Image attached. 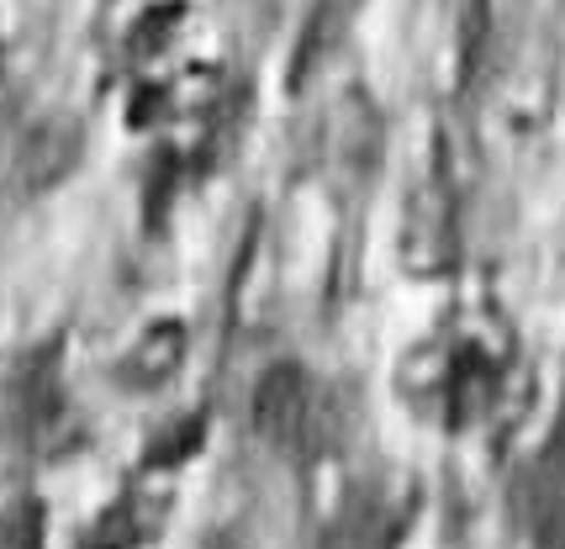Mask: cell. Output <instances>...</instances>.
I'll list each match as a JSON object with an SVG mask.
<instances>
[{"label":"cell","mask_w":565,"mask_h":549,"mask_svg":"<svg viewBox=\"0 0 565 549\" xmlns=\"http://www.w3.org/2000/svg\"><path fill=\"white\" fill-rule=\"evenodd\" d=\"M449 365H455V349H444V344H418V349L402 359V391L413 401H444Z\"/></svg>","instance_id":"6"},{"label":"cell","mask_w":565,"mask_h":549,"mask_svg":"<svg viewBox=\"0 0 565 549\" xmlns=\"http://www.w3.org/2000/svg\"><path fill=\"white\" fill-rule=\"evenodd\" d=\"M180 22H185V6H180V0L148 6L143 17L127 26V58H132V64H153V58H159V53L174 43Z\"/></svg>","instance_id":"5"},{"label":"cell","mask_w":565,"mask_h":549,"mask_svg":"<svg viewBox=\"0 0 565 549\" xmlns=\"http://www.w3.org/2000/svg\"><path fill=\"white\" fill-rule=\"evenodd\" d=\"M328 423H333V401L307 380L301 365L280 359V365L259 375V386H254V428H259V439H270L275 450H296L312 460L328 444Z\"/></svg>","instance_id":"1"},{"label":"cell","mask_w":565,"mask_h":549,"mask_svg":"<svg viewBox=\"0 0 565 549\" xmlns=\"http://www.w3.org/2000/svg\"><path fill=\"white\" fill-rule=\"evenodd\" d=\"M185 349H191V333L180 317H153V323L132 338V349L122 354V375L127 391H159V386H170L180 365H185Z\"/></svg>","instance_id":"3"},{"label":"cell","mask_w":565,"mask_h":549,"mask_svg":"<svg viewBox=\"0 0 565 549\" xmlns=\"http://www.w3.org/2000/svg\"><path fill=\"white\" fill-rule=\"evenodd\" d=\"M201 439H206V418L201 412H191V418H180L174 428H164L153 444H148V465L159 471H170V465H180V460H191V454L201 450Z\"/></svg>","instance_id":"7"},{"label":"cell","mask_w":565,"mask_h":549,"mask_svg":"<svg viewBox=\"0 0 565 549\" xmlns=\"http://www.w3.org/2000/svg\"><path fill=\"white\" fill-rule=\"evenodd\" d=\"M170 518V492H153V486H132L127 497H117L106 513L96 518V528L85 534L79 549H143Z\"/></svg>","instance_id":"4"},{"label":"cell","mask_w":565,"mask_h":549,"mask_svg":"<svg viewBox=\"0 0 565 549\" xmlns=\"http://www.w3.org/2000/svg\"><path fill=\"white\" fill-rule=\"evenodd\" d=\"M455 185L439 164L407 185L402 223H396V265L413 280H439L455 270Z\"/></svg>","instance_id":"2"},{"label":"cell","mask_w":565,"mask_h":549,"mask_svg":"<svg viewBox=\"0 0 565 549\" xmlns=\"http://www.w3.org/2000/svg\"><path fill=\"white\" fill-rule=\"evenodd\" d=\"M0 549H38V518L32 513H6L0 518Z\"/></svg>","instance_id":"8"}]
</instances>
